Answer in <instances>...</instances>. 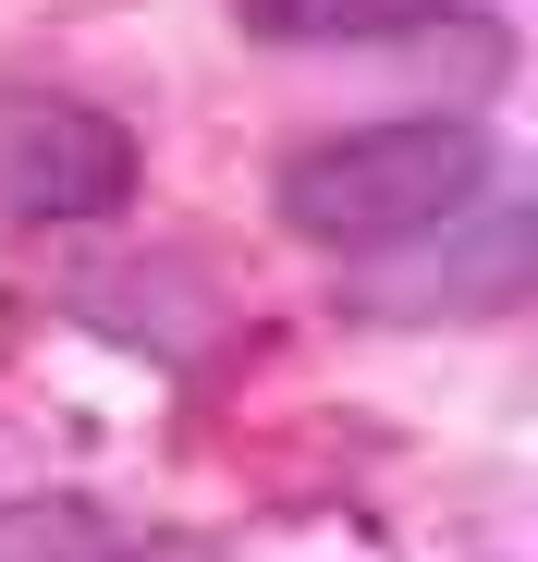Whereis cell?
Returning a JSON list of instances; mask_svg holds the SVG:
<instances>
[{"label": "cell", "mask_w": 538, "mask_h": 562, "mask_svg": "<svg viewBox=\"0 0 538 562\" xmlns=\"http://www.w3.org/2000/svg\"><path fill=\"white\" fill-rule=\"evenodd\" d=\"M502 196V135L478 111H392V123H343L282 159L269 209L318 257H404L428 233H453Z\"/></svg>", "instance_id": "6da1fadb"}, {"label": "cell", "mask_w": 538, "mask_h": 562, "mask_svg": "<svg viewBox=\"0 0 538 562\" xmlns=\"http://www.w3.org/2000/svg\"><path fill=\"white\" fill-rule=\"evenodd\" d=\"M123 196H135V135H123L99 99L0 86V221L74 233V221H111Z\"/></svg>", "instance_id": "7a4b0ae2"}, {"label": "cell", "mask_w": 538, "mask_h": 562, "mask_svg": "<svg viewBox=\"0 0 538 562\" xmlns=\"http://www.w3.org/2000/svg\"><path fill=\"white\" fill-rule=\"evenodd\" d=\"M428 245H440L428 281H368L355 306H380V318H502V306L526 294V245H538V221H526V209H490L478 233L453 221V233H428Z\"/></svg>", "instance_id": "3957f363"}, {"label": "cell", "mask_w": 538, "mask_h": 562, "mask_svg": "<svg viewBox=\"0 0 538 562\" xmlns=\"http://www.w3.org/2000/svg\"><path fill=\"white\" fill-rule=\"evenodd\" d=\"M221 13L257 49H392L440 13H466V0H221Z\"/></svg>", "instance_id": "277c9868"}, {"label": "cell", "mask_w": 538, "mask_h": 562, "mask_svg": "<svg viewBox=\"0 0 538 562\" xmlns=\"http://www.w3.org/2000/svg\"><path fill=\"white\" fill-rule=\"evenodd\" d=\"M0 562H123V526L74 490H25L0 502Z\"/></svg>", "instance_id": "5b68a950"}]
</instances>
